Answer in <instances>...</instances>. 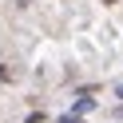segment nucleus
I'll return each mask as SVG.
<instances>
[{"mask_svg": "<svg viewBox=\"0 0 123 123\" xmlns=\"http://www.w3.org/2000/svg\"><path fill=\"white\" fill-rule=\"evenodd\" d=\"M119 99H123V87H119Z\"/></svg>", "mask_w": 123, "mask_h": 123, "instance_id": "obj_2", "label": "nucleus"}, {"mask_svg": "<svg viewBox=\"0 0 123 123\" xmlns=\"http://www.w3.org/2000/svg\"><path fill=\"white\" fill-rule=\"evenodd\" d=\"M103 4H115V0H103Z\"/></svg>", "mask_w": 123, "mask_h": 123, "instance_id": "obj_1", "label": "nucleus"}]
</instances>
